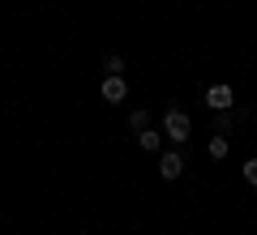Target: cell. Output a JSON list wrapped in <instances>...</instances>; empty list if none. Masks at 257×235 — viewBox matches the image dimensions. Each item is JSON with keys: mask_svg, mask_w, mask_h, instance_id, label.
Masks as SVG:
<instances>
[{"mask_svg": "<svg viewBox=\"0 0 257 235\" xmlns=\"http://www.w3.org/2000/svg\"><path fill=\"white\" fill-rule=\"evenodd\" d=\"M163 133H167V141L180 145V141H189V137H193V120L184 116L180 107H167L163 111Z\"/></svg>", "mask_w": 257, "mask_h": 235, "instance_id": "cell-1", "label": "cell"}, {"mask_svg": "<svg viewBox=\"0 0 257 235\" xmlns=\"http://www.w3.org/2000/svg\"><path fill=\"white\" fill-rule=\"evenodd\" d=\"M103 99H107V103H124L128 99V82H124V77H120V73H107V77H103Z\"/></svg>", "mask_w": 257, "mask_h": 235, "instance_id": "cell-2", "label": "cell"}, {"mask_svg": "<svg viewBox=\"0 0 257 235\" xmlns=\"http://www.w3.org/2000/svg\"><path fill=\"white\" fill-rule=\"evenodd\" d=\"M231 103H236V99H231V86H210V90H206V107H210V111H231Z\"/></svg>", "mask_w": 257, "mask_h": 235, "instance_id": "cell-3", "label": "cell"}, {"mask_svg": "<svg viewBox=\"0 0 257 235\" xmlns=\"http://www.w3.org/2000/svg\"><path fill=\"white\" fill-rule=\"evenodd\" d=\"M159 175H163V180H180V175H184V158H180V154H163V158H159Z\"/></svg>", "mask_w": 257, "mask_h": 235, "instance_id": "cell-4", "label": "cell"}, {"mask_svg": "<svg viewBox=\"0 0 257 235\" xmlns=\"http://www.w3.org/2000/svg\"><path fill=\"white\" fill-rule=\"evenodd\" d=\"M138 145H142V150H150V154H155L159 145H163V133H155V128H142V133H138Z\"/></svg>", "mask_w": 257, "mask_h": 235, "instance_id": "cell-5", "label": "cell"}, {"mask_svg": "<svg viewBox=\"0 0 257 235\" xmlns=\"http://www.w3.org/2000/svg\"><path fill=\"white\" fill-rule=\"evenodd\" d=\"M128 124H133V128L142 133V128L150 124V111H146V107H133V111H128Z\"/></svg>", "mask_w": 257, "mask_h": 235, "instance_id": "cell-6", "label": "cell"}, {"mask_svg": "<svg viewBox=\"0 0 257 235\" xmlns=\"http://www.w3.org/2000/svg\"><path fill=\"white\" fill-rule=\"evenodd\" d=\"M206 150H210V158H227V137H210Z\"/></svg>", "mask_w": 257, "mask_h": 235, "instance_id": "cell-7", "label": "cell"}, {"mask_svg": "<svg viewBox=\"0 0 257 235\" xmlns=\"http://www.w3.org/2000/svg\"><path fill=\"white\" fill-rule=\"evenodd\" d=\"M240 175H244V184H253V188H257V158H248V163L240 167Z\"/></svg>", "mask_w": 257, "mask_h": 235, "instance_id": "cell-8", "label": "cell"}, {"mask_svg": "<svg viewBox=\"0 0 257 235\" xmlns=\"http://www.w3.org/2000/svg\"><path fill=\"white\" fill-rule=\"evenodd\" d=\"M103 69H107V73H120V69H124V60H120V56H107V60H103Z\"/></svg>", "mask_w": 257, "mask_h": 235, "instance_id": "cell-9", "label": "cell"}]
</instances>
